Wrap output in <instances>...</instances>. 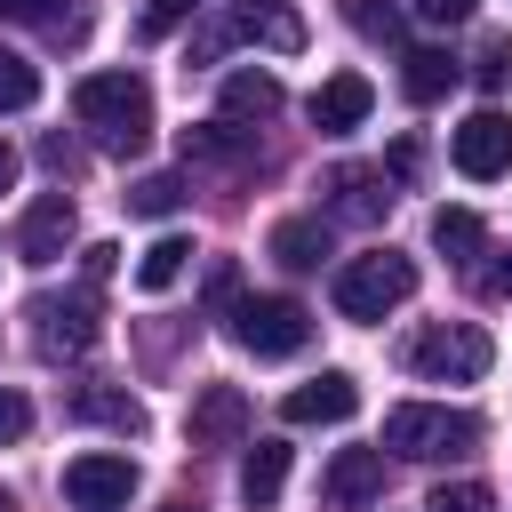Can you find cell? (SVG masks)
Masks as SVG:
<instances>
[{
    "label": "cell",
    "instance_id": "cell-10",
    "mask_svg": "<svg viewBox=\"0 0 512 512\" xmlns=\"http://www.w3.org/2000/svg\"><path fill=\"white\" fill-rule=\"evenodd\" d=\"M64 248H72V192H48V200H32L24 224H16V256H24V264H56Z\"/></svg>",
    "mask_w": 512,
    "mask_h": 512
},
{
    "label": "cell",
    "instance_id": "cell-22",
    "mask_svg": "<svg viewBox=\"0 0 512 512\" xmlns=\"http://www.w3.org/2000/svg\"><path fill=\"white\" fill-rule=\"evenodd\" d=\"M280 480H288V448H280V440H256L248 464H240V496H248V504H272Z\"/></svg>",
    "mask_w": 512,
    "mask_h": 512
},
{
    "label": "cell",
    "instance_id": "cell-11",
    "mask_svg": "<svg viewBox=\"0 0 512 512\" xmlns=\"http://www.w3.org/2000/svg\"><path fill=\"white\" fill-rule=\"evenodd\" d=\"M456 168L480 176V184L504 176V168H512V120H504V112H472V120L456 128Z\"/></svg>",
    "mask_w": 512,
    "mask_h": 512
},
{
    "label": "cell",
    "instance_id": "cell-25",
    "mask_svg": "<svg viewBox=\"0 0 512 512\" xmlns=\"http://www.w3.org/2000/svg\"><path fill=\"white\" fill-rule=\"evenodd\" d=\"M24 104H40V72L16 48H0V112H24Z\"/></svg>",
    "mask_w": 512,
    "mask_h": 512
},
{
    "label": "cell",
    "instance_id": "cell-17",
    "mask_svg": "<svg viewBox=\"0 0 512 512\" xmlns=\"http://www.w3.org/2000/svg\"><path fill=\"white\" fill-rule=\"evenodd\" d=\"M184 160L248 168V160H256V136H248V128H232V120H208V128H184Z\"/></svg>",
    "mask_w": 512,
    "mask_h": 512
},
{
    "label": "cell",
    "instance_id": "cell-9",
    "mask_svg": "<svg viewBox=\"0 0 512 512\" xmlns=\"http://www.w3.org/2000/svg\"><path fill=\"white\" fill-rule=\"evenodd\" d=\"M248 424H256V416H248V392H240V384H200V400H192V416H184V440H192V448H232Z\"/></svg>",
    "mask_w": 512,
    "mask_h": 512
},
{
    "label": "cell",
    "instance_id": "cell-36",
    "mask_svg": "<svg viewBox=\"0 0 512 512\" xmlns=\"http://www.w3.org/2000/svg\"><path fill=\"white\" fill-rule=\"evenodd\" d=\"M8 184H16V152L0 144V192H8Z\"/></svg>",
    "mask_w": 512,
    "mask_h": 512
},
{
    "label": "cell",
    "instance_id": "cell-7",
    "mask_svg": "<svg viewBox=\"0 0 512 512\" xmlns=\"http://www.w3.org/2000/svg\"><path fill=\"white\" fill-rule=\"evenodd\" d=\"M32 320H40V352L48 360H80L104 328H96V280L88 288H64V296H32Z\"/></svg>",
    "mask_w": 512,
    "mask_h": 512
},
{
    "label": "cell",
    "instance_id": "cell-13",
    "mask_svg": "<svg viewBox=\"0 0 512 512\" xmlns=\"http://www.w3.org/2000/svg\"><path fill=\"white\" fill-rule=\"evenodd\" d=\"M328 504L336 512H360V504H376L384 496V448H336V464H328Z\"/></svg>",
    "mask_w": 512,
    "mask_h": 512
},
{
    "label": "cell",
    "instance_id": "cell-38",
    "mask_svg": "<svg viewBox=\"0 0 512 512\" xmlns=\"http://www.w3.org/2000/svg\"><path fill=\"white\" fill-rule=\"evenodd\" d=\"M0 512H16V504H8V488H0Z\"/></svg>",
    "mask_w": 512,
    "mask_h": 512
},
{
    "label": "cell",
    "instance_id": "cell-34",
    "mask_svg": "<svg viewBox=\"0 0 512 512\" xmlns=\"http://www.w3.org/2000/svg\"><path fill=\"white\" fill-rule=\"evenodd\" d=\"M416 168H424V144H416V136H400V144H392V176H400V184H408V176H416Z\"/></svg>",
    "mask_w": 512,
    "mask_h": 512
},
{
    "label": "cell",
    "instance_id": "cell-4",
    "mask_svg": "<svg viewBox=\"0 0 512 512\" xmlns=\"http://www.w3.org/2000/svg\"><path fill=\"white\" fill-rule=\"evenodd\" d=\"M424 384H472V376H488V360H496V344L472 328V320H432V328H416L408 336V352H400Z\"/></svg>",
    "mask_w": 512,
    "mask_h": 512
},
{
    "label": "cell",
    "instance_id": "cell-37",
    "mask_svg": "<svg viewBox=\"0 0 512 512\" xmlns=\"http://www.w3.org/2000/svg\"><path fill=\"white\" fill-rule=\"evenodd\" d=\"M168 512H200V504H168Z\"/></svg>",
    "mask_w": 512,
    "mask_h": 512
},
{
    "label": "cell",
    "instance_id": "cell-2",
    "mask_svg": "<svg viewBox=\"0 0 512 512\" xmlns=\"http://www.w3.org/2000/svg\"><path fill=\"white\" fill-rule=\"evenodd\" d=\"M480 440V416L464 408H432V400H400L384 416V448L392 456H416V464H440V456H472Z\"/></svg>",
    "mask_w": 512,
    "mask_h": 512
},
{
    "label": "cell",
    "instance_id": "cell-15",
    "mask_svg": "<svg viewBox=\"0 0 512 512\" xmlns=\"http://www.w3.org/2000/svg\"><path fill=\"white\" fill-rule=\"evenodd\" d=\"M368 104H376L368 72H336V80H320V88H312V128L344 136V128H360V120H368Z\"/></svg>",
    "mask_w": 512,
    "mask_h": 512
},
{
    "label": "cell",
    "instance_id": "cell-35",
    "mask_svg": "<svg viewBox=\"0 0 512 512\" xmlns=\"http://www.w3.org/2000/svg\"><path fill=\"white\" fill-rule=\"evenodd\" d=\"M40 160H48L56 176H72V144H64V136H48V144H40Z\"/></svg>",
    "mask_w": 512,
    "mask_h": 512
},
{
    "label": "cell",
    "instance_id": "cell-33",
    "mask_svg": "<svg viewBox=\"0 0 512 512\" xmlns=\"http://www.w3.org/2000/svg\"><path fill=\"white\" fill-rule=\"evenodd\" d=\"M0 16H16V24H56V0H0Z\"/></svg>",
    "mask_w": 512,
    "mask_h": 512
},
{
    "label": "cell",
    "instance_id": "cell-18",
    "mask_svg": "<svg viewBox=\"0 0 512 512\" xmlns=\"http://www.w3.org/2000/svg\"><path fill=\"white\" fill-rule=\"evenodd\" d=\"M456 88V56H440V48H408L400 56V96L408 104H440Z\"/></svg>",
    "mask_w": 512,
    "mask_h": 512
},
{
    "label": "cell",
    "instance_id": "cell-5",
    "mask_svg": "<svg viewBox=\"0 0 512 512\" xmlns=\"http://www.w3.org/2000/svg\"><path fill=\"white\" fill-rule=\"evenodd\" d=\"M232 336L256 360H288V352L312 344V312L296 296H232Z\"/></svg>",
    "mask_w": 512,
    "mask_h": 512
},
{
    "label": "cell",
    "instance_id": "cell-6",
    "mask_svg": "<svg viewBox=\"0 0 512 512\" xmlns=\"http://www.w3.org/2000/svg\"><path fill=\"white\" fill-rule=\"evenodd\" d=\"M232 40H272V48H304V24L288 0H232L200 40H192V64H216Z\"/></svg>",
    "mask_w": 512,
    "mask_h": 512
},
{
    "label": "cell",
    "instance_id": "cell-30",
    "mask_svg": "<svg viewBox=\"0 0 512 512\" xmlns=\"http://www.w3.org/2000/svg\"><path fill=\"white\" fill-rule=\"evenodd\" d=\"M480 296H512V248H496V256L480 264Z\"/></svg>",
    "mask_w": 512,
    "mask_h": 512
},
{
    "label": "cell",
    "instance_id": "cell-23",
    "mask_svg": "<svg viewBox=\"0 0 512 512\" xmlns=\"http://www.w3.org/2000/svg\"><path fill=\"white\" fill-rule=\"evenodd\" d=\"M120 200H128V216H176L184 208V176H136Z\"/></svg>",
    "mask_w": 512,
    "mask_h": 512
},
{
    "label": "cell",
    "instance_id": "cell-29",
    "mask_svg": "<svg viewBox=\"0 0 512 512\" xmlns=\"http://www.w3.org/2000/svg\"><path fill=\"white\" fill-rule=\"evenodd\" d=\"M24 432H32V400H24V392H0V448L24 440Z\"/></svg>",
    "mask_w": 512,
    "mask_h": 512
},
{
    "label": "cell",
    "instance_id": "cell-24",
    "mask_svg": "<svg viewBox=\"0 0 512 512\" xmlns=\"http://www.w3.org/2000/svg\"><path fill=\"white\" fill-rule=\"evenodd\" d=\"M432 248H440V256H472V248H480V216H472V208H440V216H432Z\"/></svg>",
    "mask_w": 512,
    "mask_h": 512
},
{
    "label": "cell",
    "instance_id": "cell-31",
    "mask_svg": "<svg viewBox=\"0 0 512 512\" xmlns=\"http://www.w3.org/2000/svg\"><path fill=\"white\" fill-rule=\"evenodd\" d=\"M408 8H416L424 24H464V16L480 8V0H408Z\"/></svg>",
    "mask_w": 512,
    "mask_h": 512
},
{
    "label": "cell",
    "instance_id": "cell-14",
    "mask_svg": "<svg viewBox=\"0 0 512 512\" xmlns=\"http://www.w3.org/2000/svg\"><path fill=\"white\" fill-rule=\"evenodd\" d=\"M64 416L104 424V432H120V440H136V432H144V400H136V392H120V384H72Z\"/></svg>",
    "mask_w": 512,
    "mask_h": 512
},
{
    "label": "cell",
    "instance_id": "cell-8",
    "mask_svg": "<svg viewBox=\"0 0 512 512\" xmlns=\"http://www.w3.org/2000/svg\"><path fill=\"white\" fill-rule=\"evenodd\" d=\"M64 496H72L80 512H128L136 464H128V456H72V464H64Z\"/></svg>",
    "mask_w": 512,
    "mask_h": 512
},
{
    "label": "cell",
    "instance_id": "cell-26",
    "mask_svg": "<svg viewBox=\"0 0 512 512\" xmlns=\"http://www.w3.org/2000/svg\"><path fill=\"white\" fill-rule=\"evenodd\" d=\"M344 24L360 32V40H400V8H384V0H344Z\"/></svg>",
    "mask_w": 512,
    "mask_h": 512
},
{
    "label": "cell",
    "instance_id": "cell-12",
    "mask_svg": "<svg viewBox=\"0 0 512 512\" xmlns=\"http://www.w3.org/2000/svg\"><path fill=\"white\" fill-rule=\"evenodd\" d=\"M352 408H360V384H352V376H336V368H320L312 384H296V392L280 400V416H288V424H344Z\"/></svg>",
    "mask_w": 512,
    "mask_h": 512
},
{
    "label": "cell",
    "instance_id": "cell-16",
    "mask_svg": "<svg viewBox=\"0 0 512 512\" xmlns=\"http://www.w3.org/2000/svg\"><path fill=\"white\" fill-rule=\"evenodd\" d=\"M328 208H336L344 224H376V216L392 208L384 168H336V176H328Z\"/></svg>",
    "mask_w": 512,
    "mask_h": 512
},
{
    "label": "cell",
    "instance_id": "cell-28",
    "mask_svg": "<svg viewBox=\"0 0 512 512\" xmlns=\"http://www.w3.org/2000/svg\"><path fill=\"white\" fill-rule=\"evenodd\" d=\"M424 512H496V488H480V480H456V488H448V480H440Z\"/></svg>",
    "mask_w": 512,
    "mask_h": 512
},
{
    "label": "cell",
    "instance_id": "cell-20",
    "mask_svg": "<svg viewBox=\"0 0 512 512\" xmlns=\"http://www.w3.org/2000/svg\"><path fill=\"white\" fill-rule=\"evenodd\" d=\"M184 264H192V240H184V232H160V240L136 256V288H144V296H168V288L184 280Z\"/></svg>",
    "mask_w": 512,
    "mask_h": 512
},
{
    "label": "cell",
    "instance_id": "cell-19",
    "mask_svg": "<svg viewBox=\"0 0 512 512\" xmlns=\"http://www.w3.org/2000/svg\"><path fill=\"white\" fill-rule=\"evenodd\" d=\"M320 256H328V224H320V216H288V224H272V264L312 272Z\"/></svg>",
    "mask_w": 512,
    "mask_h": 512
},
{
    "label": "cell",
    "instance_id": "cell-3",
    "mask_svg": "<svg viewBox=\"0 0 512 512\" xmlns=\"http://www.w3.org/2000/svg\"><path fill=\"white\" fill-rule=\"evenodd\" d=\"M408 296H416V256H400V248L352 256V264L336 272V312H344V320H384V312H400Z\"/></svg>",
    "mask_w": 512,
    "mask_h": 512
},
{
    "label": "cell",
    "instance_id": "cell-27",
    "mask_svg": "<svg viewBox=\"0 0 512 512\" xmlns=\"http://www.w3.org/2000/svg\"><path fill=\"white\" fill-rule=\"evenodd\" d=\"M208 0H144V16H136V40H168L184 16H200Z\"/></svg>",
    "mask_w": 512,
    "mask_h": 512
},
{
    "label": "cell",
    "instance_id": "cell-1",
    "mask_svg": "<svg viewBox=\"0 0 512 512\" xmlns=\"http://www.w3.org/2000/svg\"><path fill=\"white\" fill-rule=\"evenodd\" d=\"M72 112H80V128H96L104 152H144V136H152V88L136 72H88L72 88Z\"/></svg>",
    "mask_w": 512,
    "mask_h": 512
},
{
    "label": "cell",
    "instance_id": "cell-21",
    "mask_svg": "<svg viewBox=\"0 0 512 512\" xmlns=\"http://www.w3.org/2000/svg\"><path fill=\"white\" fill-rule=\"evenodd\" d=\"M280 112V80L272 72H232L224 80V120H272Z\"/></svg>",
    "mask_w": 512,
    "mask_h": 512
},
{
    "label": "cell",
    "instance_id": "cell-32",
    "mask_svg": "<svg viewBox=\"0 0 512 512\" xmlns=\"http://www.w3.org/2000/svg\"><path fill=\"white\" fill-rule=\"evenodd\" d=\"M504 56H512V48H504V40H488V48H480V64H472V80H480V88H496V80H504Z\"/></svg>",
    "mask_w": 512,
    "mask_h": 512
}]
</instances>
